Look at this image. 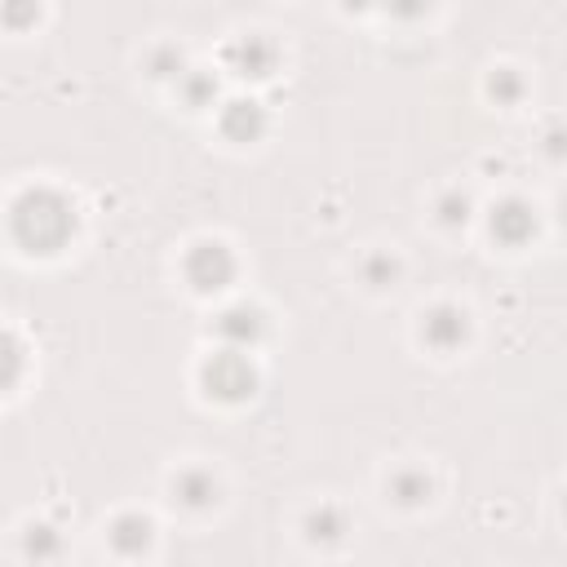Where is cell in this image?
<instances>
[{
	"label": "cell",
	"instance_id": "18",
	"mask_svg": "<svg viewBox=\"0 0 567 567\" xmlns=\"http://www.w3.org/2000/svg\"><path fill=\"white\" fill-rule=\"evenodd\" d=\"M545 155L549 159H567V124L545 128Z\"/></svg>",
	"mask_w": 567,
	"mask_h": 567
},
{
	"label": "cell",
	"instance_id": "2",
	"mask_svg": "<svg viewBox=\"0 0 567 567\" xmlns=\"http://www.w3.org/2000/svg\"><path fill=\"white\" fill-rule=\"evenodd\" d=\"M199 385L217 403H244V399L257 394V363L248 359V350H226L221 346L213 359H204Z\"/></svg>",
	"mask_w": 567,
	"mask_h": 567
},
{
	"label": "cell",
	"instance_id": "16",
	"mask_svg": "<svg viewBox=\"0 0 567 567\" xmlns=\"http://www.w3.org/2000/svg\"><path fill=\"white\" fill-rule=\"evenodd\" d=\"M439 221H443V226H465V221H470V199H465L461 190H447V195L439 199Z\"/></svg>",
	"mask_w": 567,
	"mask_h": 567
},
{
	"label": "cell",
	"instance_id": "17",
	"mask_svg": "<svg viewBox=\"0 0 567 567\" xmlns=\"http://www.w3.org/2000/svg\"><path fill=\"white\" fill-rule=\"evenodd\" d=\"M182 89H186V102H190V106H208V102L217 97V84H213L208 75H190V71H186V75H182Z\"/></svg>",
	"mask_w": 567,
	"mask_h": 567
},
{
	"label": "cell",
	"instance_id": "3",
	"mask_svg": "<svg viewBox=\"0 0 567 567\" xmlns=\"http://www.w3.org/2000/svg\"><path fill=\"white\" fill-rule=\"evenodd\" d=\"M182 270H186V284L195 292H221V288L235 284L239 261H235V252L221 239H199V244H190Z\"/></svg>",
	"mask_w": 567,
	"mask_h": 567
},
{
	"label": "cell",
	"instance_id": "15",
	"mask_svg": "<svg viewBox=\"0 0 567 567\" xmlns=\"http://www.w3.org/2000/svg\"><path fill=\"white\" fill-rule=\"evenodd\" d=\"M394 275H399V261H394L390 252H372V257L363 261V279H368L372 288H385V284H394Z\"/></svg>",
	"mask_w": 567,
	"mask_h": 567
},
{
	"label": "cell",
	"instance_id": "7",
	"mask_svg": "<svg viewBox=\"0 0 567 567\" xmlns=\"http://www.w3.org/2000/svg\"><path fill=\"white\" fill-rule=\"evenodd\" d=\"M275 58L279 49L266 40V35H239L230 49H226V66L235 75H248V80H266L275 71Z\"/></svg>",
	"mask_w": 567,
	"mask_h": 567
},
{
	"label": "cell",
	"instance_id": "11",
	"mask_svg": "<svg viewBox=\"0 0 567 567\" xmlns=\"http://www.w3.org/2000/svg\"><path fill=\"white\" fill-rule=\"evenodd\" d=\"M430 492H434V487H430L425 470H416V465H403V470L390 474V496H394L399 505H425Z\"/></svg>",
	"mask_w": 567,
	"mask_h": 567
},
{
	"label": "cell",
	"instance_id": "13",
	"mask_svg": "<svg viewBox=\"0 0 567 567\" xmlns=\"http://www.w3.org/2000/svg\"><path fill=\"white\" fill-rule=\"evenodd\" d=\"M487 93H492L501 106H514V102L523 97V80H518V71H514V66H501V71L487 80Z\"/></svg>",
	"mask_w": 567,
	"mask_h": 567
},
{
	"label": "cell",
	"instance_id": "12",
	"mask_svg": "<svg viewBox=\"0 0 567 567\" xmlns=\"http://www.w3.org/2000/svg\"><path fill=\"white\" fill-rule=\"evenodd\" d=\"M341 532H346V514H341L337 505H319V509L306 514V536H310V540H323V545H328V540H337Z\"/></svg>",
	"mask_w": 567,
	"mask_h": 567
},
{
	"label": "cell",
	"instance_id": "5",
	"mask_svg": "<svg viewBox=\"0 0 567 567\" xmlns=\"http://www.w3.org/2000/svg\"><path fill=\"white\" fill-rule=\"evenodd\" d=\"M487 230H492L496 244L523 248V244L536 235V208H532L527 199H501V204L492 208V217H487Z\"/></svg>",
	"mask_w": 567,
	"mask_h": 567
},
{
	"label": "cell",
	"instance_id": "6",
	"mask_svg": "<svg viewBox=\"0 0 567 567\" xmlns=\"http://www.w3.org/2000/svg\"><path fill=\"white\" fill-rule=\"evenodd\" d=\"M465 337H470V319H465L461 306H434V310L425 315V323H421V341H425L430 350H439V354L461 350Z\"/></svg>",
	"mask_w": 567,
	"mask_h": 567
},
{
	"label": "cell",
	"instance_id": "14",
	"mask_svg": "<svg viewBox=\"0 0 567 567\" xmlns=\"http://www.w3.org/2000/svg\"><path fill=\"white\" fill-rule=\"evenodd\" d=\"M22 545H27V554H31L35 563H44V558H53V554L62 549V536H58L53 527H44V523H40V527H31V532H27V540H22Z\"/></svg>",
	"mask_w": 567,
	"mask_h": 567
},
{
	"label": "cell",
	"instance_id": "8",
	"mask_svg": "<svg viewBox=\"0 0 567 567\" xmlns=\"http://www.w3.org/2000/svg\"><path fill=\"white\" fill-rule=\"evenodd\" d=\"M217 120H221V133L230 142H257L266 133V111L257 97H230Z\"/></svg>",
	"mask_w": 567,
	"mask_h": 567
},
{
	"label": "cell",
	"instance_id": "19",
	"mask_svg": "<svg viewBox=\"0 0 567 567\" xmlns=\"http://www.w3.org/2000/svg\"><path fill=\"white\" fill-rule=\"evenodd\" d=\"M563 509H567V501H563Z\"/></svg>",
	"mask_w": 567,
	"mask_h": 567
},
{
	"label": "cell",
	"instance_id": "4",
	"mask_svg": "<svg viewBox=\"0 0 567 567\" xmlns=\"http://www.w3.org/2000/svg\"><path fill=\"white\" fill-rule=\"evenodd\" d=\"M213 332H217V341H221L226 350H252V346L266 337V315H261L257 306L239 301V306H226V310L213 319Z\"/></svg>",
	"mask_w": 567,
	"mask_h": 567
},
{
	"label": "cell",
	"instance_id": "1",
	"mask_svg": "<svg viewBox=\"0 0 567 567\" xmlns=\"http://www.w3.org/2000/svg\"><path fill=\"white\" fill-rule=\"evenodd\" d=\"M9 230L27 252H58L75 235V204L49 186H31L13 199Z\"/></svg>",
	"mask_w": 567,
	"mask_h": 567
},
{
	"label": "cell",
	"instance_id": "9",
	"mask_svg": "<svg viewBox=\"0 0 567 567\" xmlns=\"http://www.w3.org/2000/svg\"><path fill=\"white\" fill-rule=\"evenodd\" d=\"M173 501L186 505V509H208V505H217V478L208 470L190 465L173 478Z\"/></svg>",
	"mask_w": 567,
	"mask_h": 567
},
{
	"label": "cell",
	"instance_id": "10",
	"mask_svg": "<svg viewBox=\"0 0 567 567\" xmlns=\"http://www.w3.org/2000/svg\"><path fill=\"white\" fill-rule=\"evenodd\" d=\"M151 518H142V514H120L115 523H111V532H106V540H111V549L115 554H124V558H137V554H146L151 549Z\"/></svg>",
	"mask_w": 567,
	"mask_h": 567
}]
</instances>
